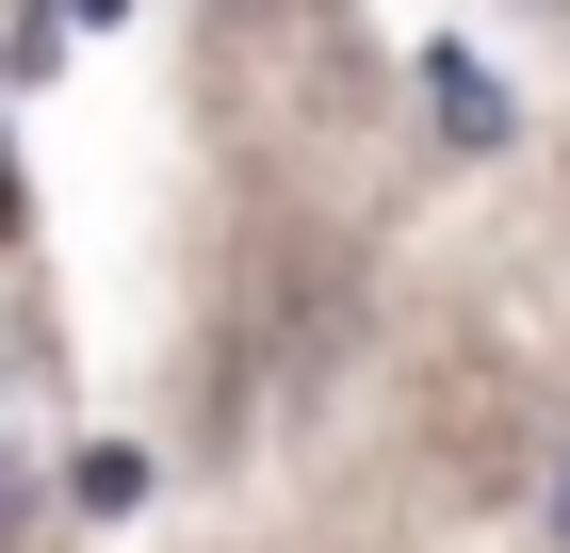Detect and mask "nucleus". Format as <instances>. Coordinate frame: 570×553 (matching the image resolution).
<instances>
[{
  "label": "nucleus",
  "mask_w": 570,
  "mask_h": 553,
  "mask_svg": "<svg viewBox=\"0 0 570 553\" xmlns=\"http://www.w3.org/2000/svg\"><path fill=\"white\" fill-rule=\"evenodd\" d=\"M554 537H570V472H554Z\"/></svg>",
  "instance_id": "f257e3e1"
}]
</instances>
